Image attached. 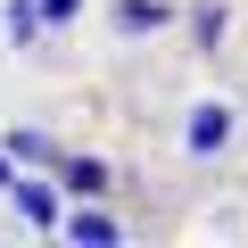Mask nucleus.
Here are the masks:
<instances>
[{
    "mask_svg": "<svg viewBox=\"0 0 248 248\" xmlns=\"http://www.w3.org/2000/svg\"><path fill=\"white\" fill-rule=\"evenodd\" d=\"M58 182H66L75 199H108V190H116V174H108L99 157H66V149H58Z\"/></svg>",
    "mask_w": 248,
    "mask_h": 248,
    "instance_id": "nucleus-1",
    "label": "nucleus"
},
{
    "mask_svg": "<svg viewBox=\"0 0 248 248\" xmlns=\"http://www.w3.org/2000/svg\"><path fill=\"white\" fill-rule=\"evenodd\" d=\"M223 141H232V108H199V116H190V149H199V157H215Z\"/></svg>",
    "mask_w": 248,
    "mask_h": 248,
    "instance_id": "nucleus-2",
    "label": "nucleus"
},
{
    "mask_svg": "<svg viewBox=\"0 0 248 248\" xmlns=\"http://www.w3.org/2000/svg\"><path fill=\"white\" fill-rule=\"evenodd\" d=\"M166 17H174L166 0H116V25H124V33H157Z\"/></svg>",
    "mask_w": 248,
    "mask_h": 248,
    "instance_id": "nucleus-3",
    "label": "nucleus"
},
{
    "mask_svg": "<svg viewBox=\"0 0 248 248\" xmlns=\"http://www.w3.org/2000/svg\"><path fill=\"white\" fill-rule=\"evenodd\" d=\"M190 33H199V42H223V9H215V0H207V9H190Z\"/></svg>",
    "mask_w": 248,
    "mask_h": 248,
    "instance_id": "nucleus-4",
    "label": "nucleus"
},
{
    "mask_svg": "<svg viewBox=\"0 0 248 248\" xmlns=\"http://www.w3.org/2000/svg\"><path fill=\"white\" fill-rule=\"evenodd\" d=\"M9 33H17V42H33V33H42V17H33V0H17V9H9Z\"/></svg>",
    "mask_w": 248,
    "mask_h": 248,
    "instance_id": "nucleus-5",
    "label": "nucleus"
},
{
    "mask_svg": "<svg viewBox=\"0 0 248 248\" xmlns=\"http://www.w3.org/2000/svg\"><path fill=\"white\" fill-rule=\"evenodd\" d=\"M17 207H25L33 223H50V215H58V207H50V190H25V182H17Z\"/></svg>",
    "mask_w": 248,
    "mask_h": 248,
    "instance_id": "nucleus-6",
    "label": "nucleus"
},
{
    "mask_svg": "<svg viewBox=\"0 0 248 248\" xmlns=\"http://www.w3.org/2000/svg\"><path fill=\"white\" fill-rule=\"evenodd\" d=\"M75 9H83V0H42V17H50V25H66Z\"/></svg>",
    "mask_w": 248,
    "mask_h": 248,
    "instance_id": "nucleus-7",
    "label": "nucleus"
},
{
    "mask_svg": "<svg viewBox=\"0 0 248 248\" xmlns=\"http://www.w3.org/2000/svg\"><path fill=\"white\" fill-rule=\"evenodd\" d=\"M0 190H17V174H9V157H0Z\"/></svg>",
    "mask_w": 248,
    "mask_h": 248,
    "instance_id": "nucleus-8",
    "label": "nucleus"
}]
</instances>
